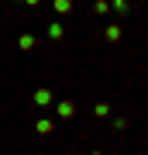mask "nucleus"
Instances as JSON below:
<instances>
[{"mask_svg":"<svg viewBox=\"0 0 148 155\" xmlns=\"http://www.w3.org/2000/svg\"><path fill=\"white\" fill-rule=\"evenodd\" d=\"M35 104L48 107V104H52V93H48V90H35Z\"/></svg>","mask_w":148,"mask_h":155,"instance_id":"f257e3e1","label":"nucleus"},{"mask_svg":"<svg viewBox=\"0 0 148 155\" xmlns=\"http://www.w3.org/2000/svg\"><path fill=\"white\" fill-rule=\"evenodd\" d=\"M76 114V104H59V117H72Z\"/></svg>","mask_w":148,"mask_h":155,"instance_id":"f03ea898","label":"nucleus"},{"mask_svg":"<svg viewBox=\"0 0 148 155\" xmlns=\"http://www.w3.org/2000/svg\"><path fill=\"white\" fill-rule=\"evenodd\" d=\"M48 38H62V24H59V21L48 24Z\"/></svg>","mask_w":148,"mask_h":155,"instance_id":"7ed1b4c3","label":"nucleus"},{"mask_svg":"<svg viewBox=\"0 0 148 155\" xmlns=\"http://www.w3.org/2000/svg\"><path fill=\"white\" fill-rule=\"evenodd\" d=\"M21 48H24V52L35 48V35H21Z\"/></svg>","mask_w":148,"mask_h":155,"instance_id":"20e7f679","label":"nucleus"},{"mask_svg":"<svg viewBox=\"0 0 148 155\" xmlns=\"http://www.w3.org/2000/svg\"><path fill=\"white\" fill-rule=\"evenodd\" d=\"M55 7H59V11H69V7H72V0H55Z\"/></svg>","mask_w":148,"mask_h":155,"instance_id":"39448f33","label":"nucleus"},{"mask_svg":"<svg viewBox=\"0 0 148 155\" xmlns=\"http://www.w3.org/2000/svg\"><path fill=\"white\" fill-rule=\"evenodd\" d=\"M24 4H31V7H35V4H41V0H24Z\"/></svg>","mask_w":148,"mask_h":155,"instance_id":"423d86ee","label":"nucleus"}]
</instances>
